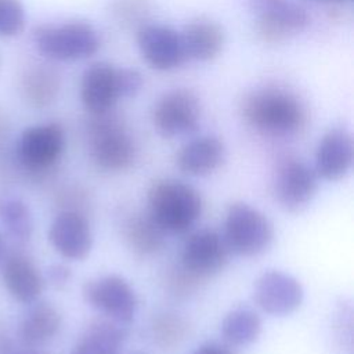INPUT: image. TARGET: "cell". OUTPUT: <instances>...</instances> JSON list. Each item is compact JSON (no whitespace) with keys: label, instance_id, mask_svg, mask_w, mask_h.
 I'll list each match as a JSON object with an SVG mask.
<instances>
[{"label":"cell","instance_id":"obj_27","mask_svg":"<svg viewBox=\"0 0 354 354\" xmlns=\"http://www.w3.org/2000/svg\"><path fill=\"white\" fill-rule=\"evenodd\" d=\"M185 322L176 314L165 313L159 315L153 322V335L163 346H171L178 339H183L185 332Z\"/></svg>","mask_w":354,"mask_h":354},{"label":"cell","instance_id":"obj_28","mask_svg":"<svg viewBox=\"0 0 354 354\" xmlns=\"http://www.w3.org/2000/svg\"><path fill=\"white\" fill-rule=\"evenodd\" d=\"M112 12L115 18L124 25H144L147 14L149 12V4L147 0H115L112 4Z\"/></svg>","mask_w":354,"mask_h":354},{"label":"cell","instance_id":"obj_13","mask_svg":"<svg viewBox=\"0 0 354 354\" xmlns=\"http://www.w3.org/2000/svg\"><path fill=\"white\" fill-rule=\"evenodd\" d=\"M231 250L223 236L213 230H201L188 236L181 250V267L194 278L220 272L228 263Z\"/></svg>","mask_w":354,"mask_h":354},{"label":"cell","instance_id":"obj_14","mask_svg":"<svg viewBox=\"0 0 354 354\" xmlns=\"http://www.w3.org/2000/svg\"><path fill=\"white\" fill-rule=\"evenodd\" d=\"M253 299L264 313L285 317L301 306L304 290L301 283L290 274L268 270L256 279Z\"/></svg>","mask_w":354,"mask_h":354},{"label":"cell","instance_id":"obj_5","mask_svg":"<svg viewBox=\"0 0 354 354\" xmlns=\"http://www.w3.org/2000/svg\"><path fill=\"white\" fill-rule=\"evenodd\" d=\"M223 236L231 253L252 257L264 253L271 246L274 225L259 209L235 202L227 209Z\"/></svg>","mask_w":354,"mask_h":354},{"label":"cell","instance_id":"obj_4","mask_svg":"<svg viewBox=\"0 0 354 354\" xmlns=\"http://www.w3.org/2000/svg\"><path fill=\"white\" fill-rule=\"evenodd\" d=\"M88 152L97 167L105 171H124L137 158V145L124 123L111 112L90 115L87 123Z\"/></svg>","mask_w":354,"mask_h":354},{"label":"cell","instance_id":"obj_20","mask_svg":"<svg viewBox=\"0 0 354 354\" xmlns=\"http://www.w3.org/2000/svg\"><path fill=\"white\" fill-rule=\"evenodd\" d=\"M61 91V75L48 64H33L28 66L19 79L22 100L32 108L50 106Z\"/></svg>","mask_w":354,"mask_h":354},{"label":"cell","instance_id":"obj_6","mask_svg":"<svg viewBox=\"0 0 354 354\" xmlns=\"http://www.w3.org/2000/svg\"><path fill=\"white\" fill-rule=\"evenodd\" d=\"M254 32L266 43H282L301 33L310 24L307 11L292 0H248Z\"/></svg>","mask_w":354,"mask_h":354},{"label":"cell","instance_id":"obj_19","mask_svg":"<svg viewBox=\"0 0 354 354\" xmlns=\"http://www.w3.org/2000/svg\"><path fill=\"white\" fill-rule=\"evenodd\" d=\"M8 293L21 303H35L43 292L44 279L36 264L22 253L7 256L1 270Z\"/></svg>","mask_w":354,"mask_h":354},{"label":"cell","instance_id":"obj_26","mask_svg":"<svg viewBox=\"0 0 354 354\" xmlns=\"http://www.w3.org/2000/svg\"><path fill=\"white\" fill-rule=\"evenodd\" d=\"M25 22V8L21 0H0V37L18 36Z\"/></svg>","mask_w":354,"mask_h":354},{"label":"cell","instance_id":"obj_25","mask_svg":"<svg viewBox=\"0 0 354 354\" xmlns=\"http://www.w3.org/2000/svg\"><path fill=\"white\" fill-rule=\"evenodd\" d=\"M0 220L15 239H29L33 223L30 212L22 201L17 198L0 199Z\"/></svg>","mask_w":354,"mask_h":354},{"label":"cell","instance_id":"obj_33","mask_svg":"<svg viewBox=\"0 0 354 354\" xmlns=\"http://www.w3.org/2000/svg\"><path fill=\"white\" fill-rule=\"evenodd\" d=\"M25 354H39V353H25Z\"/></svg>","mask_w":354,"mask_h":354},{"label":"cell","instance_id":"obj_30","mask_svg":"<svg viewBox=\"0 0 354 354\" xmlns=\"http://www.w3.org/2000/svg\"><path fill=\"white\" fill-rule=\"evenodd\" d=\"M191 354H234L227 343L206 342L196 347Z\"/></svg>","mask_w":354,"mask_h":354},{"label":"cell","instance_id":"obj_15","mask_svg":"<svg viewBox=\"0 0 354 354\" xmlns=\"http://www.w3.org/2000/svg\"><path fill=\"white\" fill-rule=\"evenodd\" d=\"M48 241L62 257L83 260L91 252L93 232L83 214L75 210H64L53 220Z\"/></svg>","mask_w":354,"mask_h":354},{"label":"cell","instance_id":"obj_16","mask_svg":"<svg viewBox=\"0 0 354 354\" xmlns=\"http://www.w3.org/2000/svg\"><path fill=\"white\" fill-rule=\"evenodd\" d=\"M354 160V141L350 131L342 127L326 131L315 151L314 170L319 178L336 181L346 177Z\"/></svg>","mask_w":354,"mask_h":354},{"label":"cell","instance_id":"obj_1","mask_svg":"<svg viewBox=\"0 0 354 354\" xmlns=\"http://www.w3.org/2000/svg\"><path fill=\"white\" fill-rule=\"evenodd\" d=\"M239 111L248 126L275 138L296 136L306 127L308 119L303 101L279 86H263L246 93Z\"/></svg>","mask_w":354,"mask_h":354},{"label":"cell","instance_id":"obj_21","mask_svg":"<svg viewBox=\"0 0 354 354\" xmlns=\"http://www.w3.org/2000/svg\"><path fill=\"white\" fill-rule=\"evenodd\" d=\"M126 339L127 325L102 315L87 326L72 354H120Z\"/></svg>","mask_w":354,"mask_h":354},{"label":"cell","instance_id":"obj_22","mask_svg":"<svg viewBox=\"0 0 354 354\" xmlns=\"http://www.w3.org/2000/svg\"><path fill=\"white\" fill-rule=\"evenodd\" d=\"M61 328V314L48 303L35 304L24 317L19 335L30 346L51 340Z\"/></svg>","mask_w":354,"mask_h":354},{"label":"cell","instance_id":"obj_11","mask_svg":"<svg viewBox=\"0 0 354 354\" xmlns=\"http://www.w3.org/2000/svg\"><path fill=\"white\" fill-rule=\"evenodd\" d=\"M136 41L142 59L155 71H173L187 61L180 30L169 25L145 22L137 28Z\"/></svg>","mask_w":354,"mask_h":354},{"label":"cell","instance_id":"obj_10","mask_svg":"<svg viewBox=\"0 0 354 354\" xmlns=\"http://www.w3.org/2000/svg\"><path fill=\"white\" fill-rule=\"evenodd\" d=\"M65 142V131L59 123L35 124L25 129L19 136L17 155L25 169L46 171L61 159Z\"/></svg>","mask_w":354,"mask_h":354},{"label":"cell","instance_id":"obj_12","mask_svg":"<svg viewBox=\"0 0 354 354\" xmlns=\"http://www.w3.org/2000/svg\"><path fill=\"white\" fill-rule=\"evenodd\" d=\"M79 95L90 115L111 112L118 101L123 98L122 68L109 62L88 65L80 79Z\"/></svg>","mask_w":354,"mask_h":354},{"label":"cell","instance_id":"obj_2","mask_svg":"<svg viewBox=\"0 0 354 354\" xmlns=\"http://www.w3.org/2000/svg\"><path fill=\"white\" fill-rule=\"evenodd\" d=\"M202 207L199 192L184 181L158 180L148 189L147 213L163 232L189 231L199 220Z\"/></svg>","mask_w":354,"mask_h":354},{"label":"cell","instance_id":"obj_17","mask_svg":"<svg viewBox=\"0 0 354 354\" xmlns=\"http://www.w3.org/2000/svg\"><path fill=\"white\" fill-rule=\"evenodd\" d=\"M225 159V145L216 136H199L188 141L177 153L178 170L192 177L214 173Z\"/></svg>","mask_w":354,"mask_h":354},{"label":"cell","instance_id":"obj_32","mask_svg":"<svg viewBox=\"0 0 354 354\" xmlns=\"http://www.w3.org/2000/svg\"><path fill=\"white\" fill-rule=\"evenodd\" d=\"M326 1H342V0H326Z\"/></svg>","mask_w":354,"mask_h":354},{"label":"cell","instance_id":"obj_24","mask_svg":"<svg viewBox=\"0 0 354 354\" xmlns=\"http://www.w3.org/2000/svg\"><path fill=\"white\" fill-rule=\"evenodd\" d=\"M165 234L148 213L131 214L123 225V235L129 246L140 254H152L165 243Z\"/></svg>","mask_w":354,"mask_h":354},{"label":"cell","instance_id":"obj_7","mask_svg":"<svg viewBox=\"0 0 354 354\" xmlns=\"http://www.w3.org/2000/svg\"><path fill=\"white\" fill-rule=\"evenodd\" d=\"M202 118V106L194 91L173 88L163 93L152 106L151 119L156 131L165 138L192 134Z\"/></svg>","mask_w":354,"mask_h":354},{"label":"cell","instance_id":"obj_31","mask_svg":"<svg viewBox=\"0 0 354 354\" xmlns=\"http://www.w3.org/2000/svg\"><path fill=\"white\" fill-rule=\"evenodd\" d=\"M3 252H4V238H3V234L0 232V259L3 256Z\"/></svg>","mask_w":354,"mask_h":354},{"label":"cell","instance_id":"obj_8","mask_svg":"<svg viewBox=\"0 0 354 354\" xmlns=\"http://www.w3.org/2000/svg\"><path fill=\"white\" fill-rule=\"evenodd\" d=\"M83 297L104 317L124 325L131 324L137 314L138 299L133 286L115 274L87 281L83 286Z\"/></svg>","mask_w":354,"mask_h":354},{"label":"cell","instance_id":"obj_9","mask_svg":"<svg viewBox=\"0 0 354 354\" xmlns=\"http://www.w3.org/2000/svg\"><path fill=\"white\" fill-rule=\"evenodd\" d=\"M318 187L319 177L314 167L296 158L283 159L278 165L272 181L275 201L290 213L308 206L317 195Z\"/></svg>","mask_w":354,"mask_h":354},{"label":"cell","instance_id":"obj_18","mask_svg":"<svg viewBox=\"0 0 354 354\" xmlns=\"http://www.w3.org/2000/svg\"><path fill=\"white\" fill-rule=\"evenodd\" d=\"M187 61L209 62L218 57L225 43V33L220 24L210 18H195L180 30Z\"/></svg>","mask_w":354,"mask_h":354},{"label":"cell","instance_id":"obj_23","mask_svg":"<svg viewBox=\"0 0 354 354\" xmlns=\"http://www.w3.org/2000/svg\"><path fill=\"white\" fill-rule=\"evenodd\" d=\"M263 329L260 315L248 307H238L227 313L221 322V335L228 346H248L254 343Z\"/></svg>","mask_w":354,"mask_h":354},{"label":"cell","instance_id":"obj_29","mask_svg":"<svg viewBox=\"0 0 354 354\" xmlns=\"http://www.w3.org/2000/svg\"><path fill=\"white\" fill-rule=\"evenodd\" d=\"M71 270L64 264H53L47 270V278L51 282V285L57 288L65 286L71 279Z\"/></svg>","mask_w":354,"mask_h":354},{"label":"cell","instance_id":"obj_3","mask_svg":"<svg viewBox=\"0 0 354 354\" xmlns=\"http://www.w3.org/2000/svg\"><path fill=\"white\" fill-rule=\"evenodd\" d=\"M32 40L43 57L57 62L87 59L101 46L97 29L80 19L37 25L32 30Z\"/></svg>","mask_w":354,"mask_h":354}]
</instances>
